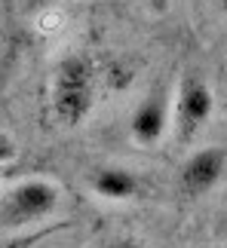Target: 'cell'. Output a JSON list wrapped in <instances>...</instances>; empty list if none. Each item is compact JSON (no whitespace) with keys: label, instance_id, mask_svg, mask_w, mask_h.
<instances>
[{"label":"cell","instance_id":"obj_1","mask_svg":"<svg viewBox=\"0 0 227 248\" xmlns=\"http://www.w3.org/2000/svg\"><path fill=\"white\" fill-rule=\"evenodd\" d=\"M98 98V74L89 55L68 52L59 59L49 83V110L62 129H77L89 120Z\"/></svg>","mask_w":227,"mask_h":248},{"label":"cell","instance_id":"obj_2","mask_svg":"<svg viewBox=\"0 0 227 248\" xmlns=\"http://www.w3.org/2000/svg\"><path fill=\"white\" fill-rule=\"evenodd\" d=\"M62 187L49 178H28L0 193V230L37 227L59 212Z\"/></svg>","mask_w":227,"mask_h":248},{"label":"cell","instance_id":"obj_3","mask_svg":"<svg viewBox=\"0 0 227 248\" xmlns=\"http://www.w3.org/2000/svg\"><path fill=\"white\" fill-rule=\"evenodd\" d=\"M215 117V92L196 71H187L178 80L172 95V132L181 147L194 144Z\"/></svg>","mask_w":227,"mask_h":248},{"label":"cell","instance_id":"obj_4","mask_svg":"<svg viewBox=\"0 0 227 248\" xmlns=\"http://www.w3.org/2000/svg\"><path fill=\"white\" fill-rule=\"evenodd\" d=\"M172 129V95L163 86H154L129 117V138L138 147H154Z\"/></svg>","mask_w":227,"mask_h":248},{"label":"cell","instance_id":"obj_5","mask_svg":"<svg viewBox=\"0 0 227 248\" xmlns=\"http://www.w3.org/2000/svg\"><path fill=\"white\" fill-rule=\"evenodd\" d=\"M224 171H227L224 147L209 144V147L194 150L181 163V169H178V184H181V190L187 196H203V193H209V190L218 187Z\"/></svg>","mask_w":227,"mask_h":248},{"label":"cell","instance_id":"obj_6","mask_svg":"<svg viewBox=\"0 0 227 248\" xmlns=\"http://www.w3.org/2000/svg\"><path fill=\"white\" fill-rule=\"evenodd\" d=\"M89 190L105 202H129L141 196L145 184H141L138 171L126 166H101L89 175Z\"/></svg>","mask_w":227,"mask_h":248},{"label":"cell","instance_id":"obj_7","mask_svg":"<svg viewBox=\"0 0 227 248\" xmlns=\"http://www.w3.org/2000/svg\"><path fill=\"white\" fill-rule=\"evenodd\" d=\"M13 159H16V144H13L9 138L0 135V169H6Z\"/></svg>","mask_w":227,"mask_h":248},{"label":"cell","instance_id":"obj_8","mask_svg":"<svg viewBox=\"0 0 227 248\" xmlns=\"http://www.w3.org/2000/svg\"><path fill=\"white\" fill-rule=\"evenodd\" d=\"M105 248H145L138 239H132V236H120V239H114V242H108Z\"/></svg>","mask_w":227,"mask_h":248},{"label":"cell","instance_id":"obj_9","mask_svg":"<svg viewBox=\"0 0 227 248\" xmlns=\"http://www.w3.org/2000/svg\"><path fill=\"white\" fill-rule=\"evenodd\" d=\"M212 3H215V6H218V9H221V13H227V0H212Z\"/></svg>","mask_w":227,"mask_h":248},{"label":"cell","instance_id":"obj_10","mask_svg":"<svg viewBox=\"0 0 227 248\" xmlns=\"http://www.w3.org/2000/svg\"><path fill=\"white\" fill-rule=\"evenodd\" d=\"M0 248H6V245H0Z\"/></svg>","mask_w":227,"mask_h":248},{"label":"cell","instance_id":"obj_11","mask_svg":"<svg viewBox=\"0 0 227 248\" xmlns=\"http://www.w3.org/2000/svg\"><path fill=\"white\" fill-rule=\"evenodd\" d=\"M0 171H3V169H0Z\"/></svg>","mask_w":227,"mask_h":248}]
</instances>
